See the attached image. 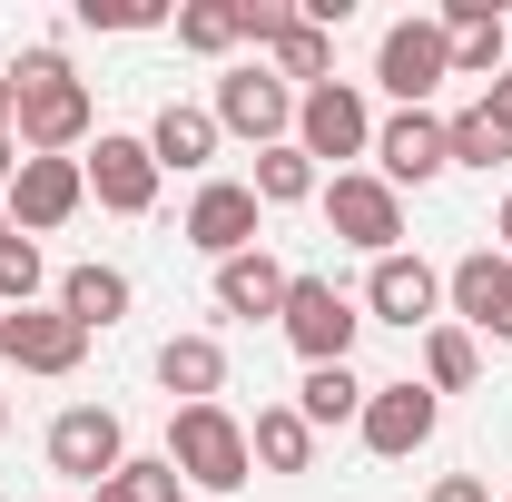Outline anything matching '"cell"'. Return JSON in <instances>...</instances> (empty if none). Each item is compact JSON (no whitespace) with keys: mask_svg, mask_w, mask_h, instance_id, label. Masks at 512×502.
Returning a JSON list of instances; mask_svg holds the SVG:
<instances>
[{"mask_svg":"<svg viewBox=\"0 0 512 502\" xmlns=\"http://www.w3.org/2000/svg\"><path fill=\"white\" fill-rule=\"evenodd\" d=\"M10 89H20V158H79L89 138H99V99H89V79L60 60V50H20L10 60Z\"/></svg>","mask_w":512,"mask_h":502,"instance_id":"cell-1","label":"cell"},{"mask_svg":"<svg viewBox=\"0 0 512 502\" xmlns=\"http://www.w3.org/2000/svg\"><path fill=\"white\" fill-rule=\"evenodd\" d=\"M168 463H178V483H197V493H247L256 483L247 424L227 404H178L168 414Z\"/></svg>","mask_w":512,"mask_h":502,"instance_id":"cell-2","label":"cell"},{"mask_svg":"<svg viewBox=\"0 0 512 502\" xmlns=\"http://www.w3.org/2000/svg\"><path fill=\"white\" fill-rule=\"evenodd\" d=\"M296 148L316 158V168H355V158H375V109H365V89L355 79H325V89H296Z\"/></svg>","mask_w":512,"mask_h":502,"instance_id":"cell-3","label":"cell"},{"mask_svg":"<svg viewBox=\"0 0 512 502\" xmlns=\"http://www.w3.org/2000/svg\"><path fill=\"white\" fill-rule=\"evenodd\" d=\"M286 345L306 355V365H355V335H365V306L335 286V276H296L286 286Z\"/></svg>","mask_w":512,"mask_h":502,"instance_id":"cell-4","label":"cell"},{"mask_svg":"<svg viewBox=\"0 0 512 502\" xmlns=\"http://www.w3.org/2000/svg\"><path fill=\"white\" fill-rule=\"evenodd\" d=\"M453 79V40L444 20H394L375 40V89L394 99V109H434V89Z\"/></svg>","mask_w":512,"mask_h":502,"instance_id":"cell-5","label":"cell"},{"mask_svg":"<svg viewBox=\"0 0 512 502\" xmlns=\"http://www.w3.org/2000/svg\"><path fill=\"white\" fill-rule=\"evenodd\" d=\"M434 424H444V394L424 375H394L365 394V414H355V434H365V453L375 463H414L424 443H434Z\"/></svg>","mask_w":512,"mask_h":502,"instance_id":"cell-6","label":"cell"},{"mask_svg":"<svg viewBox=\"0 0 512 502\" xmlns=\"http://www.w3.org/2000/svg\"><path fill=\"white\" fill-rule=\"evenodd\" d=\"M365 325H404V335H424V325H444V266H424L414 247H394L365 266Z\"/></svg>","mask_w":512,"mask_h":502,"instance_id":"cell-7","label":"cell"},{"mask_svg":"<svg viewBox=\"0 0 512 502\" xmlns=\"http://www.w3.org/2000/svg\"><path fill=\"white\" fill-rule=\"evenodd\" d=\"M207 119L227 128V138H247V148H286L296 138V89L276 69H227L217 99H207Z\"/></svg>","mask_w":512,"mask_h":502,"instance_id":"cell-8","label":"cell"},{"mask_svg":"<svg viewBox=\"0 0 512 502\" xmlns=\"http://www.w3.org/2000/svg\"><path fill=\"white\" fill-rule=\"evenodd\" d=\"M40 453H50L60 483H89V493H99V483L128 463V424L109 414V404H69V414H50V443H40Z\"/></svg>","mask_w":512,"mask_h":502,"instance_id":"cell-9","label":"cell"},{"mask_svg":"<svg viewBox=\"0 0 512 502\" xmlns=\"http://www.w3.org/2000/svg\"><path fill=\"white\" fill-rule=\"evenodd\" d=\"M325 227L345 237V247H365V256H394L404 247V197L384 188L375 168H345V178H325Z\"/></svg>","mask_w":512,"mask_h":502,"instance_id":"cell-10","label":"cell"},{"mask_svg":"<svg viewBox=\"0 0 512 502\" xmlns=\"http://www.w3.org/2000/svg\"><path fill=\"white\" fill-rule=\"evenodd\" d=\"M256 217H266V207H256L247 178H207V188L188 197V217H178V237H188L207 266H227V256L256 247Z\"/></svg>","mask_w":512,"mask_h":502,"instance_id":"cell-11","label":"cell"},{"mask_svg":"<svg viewBox=\"0 0 512 502\" xmlns=\"http://www.w3.org/2000/svg\"><path fill=\"white\" fill-rule=\"evenodd\" d=\"M10 227L20 237H50V227H69L79 207H89V168L79 158H20V178H10Z\"/></svg>","mask_w":512,"mask_h":502,"instance_id":"cell-12","label":"cell"},{"mask_svg":"<svg viewBox=\"0 0 512 502\" xmlns=\"http://www.w3.org/2000/svg\"><path fill=\"white\" fill-rule=\"evenodd\" d=\"M444 168H453V148H444V119H434V109H394V119H375V178L394 197L434 188Z\"/></svg>","mask_w":512,"mask_h":502,"instance_id":"cell-13","label":"cell"},{"mask_svg":"<svg viewBox=\"0 0 512 502\" xmlns=\"http://www.w3.org/2000/svg\"><path fill=\"white\" fill-rule=\"evenodd\" d=\"M79 168H89V197H99L109 217H148V207H158V158H148V138H128V128H99Z\"/></svg>","mask_w":512,"mask_h":502,"instance_id":"cell-14","label":"cell"},{"mask_svg":"<svg viewBox=\"0 0 512 502\" xmlns=\"http://www.w3.org/2000/svg\"><path fill=\"white\" fill-rule=\"evenodd\" d=\"M0 355H10L20 375H50V384H60V375L89 365V335H79L60 306H20V315H0Z\"/></svg>","mask_w":512,"mask_h":502,"instance_id":"cell-15","label":"cell"},{"mask_svg":"<svg viewBox=\"0 0 512 502\" xmlns=\"http://www.w3.org/2000/svg\"><path fill=\"white\" fill-rule=\"evenodd\" d=\"M434 20H444V40H453V79H483V89H493L512 69V30H503L493 0H444Z\"/></svg>","mask_w":512,"mask_h":502,"instance_id":"cell-16","label":"cell"},{"mask_svg":"<svg viewBox=\"0 0 512 502\" xmlns=\"http://www.w3.org/2000/svg\"><path fill=\"white\" fill-rule=\"evenodd\" d=\"M217 148H227V128L207 119L197 99H168V109L148 119V158H158V178H168V168H178V178H197Z\"/></svg>","mask_w":512,"mask_h":502,"instance_id":"cell-17","label":"cell"},{"mask_svg":"<svg viewBox=\"0 0 512 502\" xmlns=\"http://www.w3.org/2000/svg\"><path fill=\"white\" fill-rule=\"evenodd\" d=\"M286 286H296V266H276V256L266 247H247V256H227V266H217V315H266V325H276V315H286Z\"/></svg>","mask_w":512,"mask_h":502,"instance_id":"cell-18","label":"cell"},{"mask_svg":"<svg viewBox=\"0 0 512 502\" xmlns=\"http://www.w3.org/2000/svg\"><path fill=\"white\" fill-rule=\"evenodd\" d=\"M503 276H512L503 247H473V256L444 266V306H453V325H463L473 345H483V325H493V306H503Z\"/></svg>","mask_w":512,"mask_h":502,"instance_id":"cell-19","label":"cell"},{"mask_svg":"<svg viewBox=\"0 0 512 502\" xmlns=\"http://www.w3.org/2000/svg\"><path fill=\"white\" fill-rule=\"evenodd\" d=\"M158 384H168L178 404H217V394H227V345H217V335H168V345H158Z\"/></svg>","mask_w":512,"mask_h":502,"instance_id":"cell-20","label":"cell"},{"mask_svg":"<svg viewBox=\"0 0 512 502\" xmlns=\"http://www.w3.org/2000/svg\"><path fill=\"white\" fill-rule=\"evenodd\" d=\"M50 306H60L79 335H109V325H128V276H119V266H69Z\"/></svg>","mask_w":512,"mask_h":502,"instance_id":"cell-21","label":"cell"},{"mask_svg":"<svg viewBox=\"0 0 512 502\" xmlns=\"http://www.w3.org/2000/svg\"><path fill=\"white\" fill-rule=\"evenodd\" d=\"M247 453H256V473H306V463H316V424H306L296 404H256Z\"/></svg>","mask_w":512,"mask_h":502,"instance_id":"cell-22","label":"cell"},{"mask_svg":"<svg viewBox=\"0 0 512 502\" xmlns=\"http://www.w3.org/2000/svg\"><path fill=\"white\" fill-rule=\"evenodd\" d=\"M365 394H375V384L355 375V365H306V384H296V414H306V424H355V414H365Z\"/></svg>","mask_w":512,"mask_h":502,"instance_id":"cell-23","label":"cell"},{"mask_svg":"<svg viewBox=\"0 0 512 502\" xmlns=\"http://www.w3.org/2000/svg\"><path fill=\"white\" fill-rule=\"evenodd\" d=\"M444 148H453V168H512V128L493 119V99H473V109H453L444 119Z\"/></svg>","mask_w":512,"mask_h":502,"instance_id":"cell-24","label":"cell"},{"mask_svg":"<svg viewBox=\"0 0 512 502\" xmlns=\"http://www.w3.org/2000/svg\"><path fill=\"white\" fill-rule=\"evenodd\" d=\"M247 188H256V207H306V197L325 188V168L286 138V148H256V178H247Z\"/></svg>","mask_w":512,"mask_h":502,"instance_id":"cell-25","label":"cell"},{"mask_svg":"<svg viewBox=\"0 0 512 502\" xmlns=\"http://www.w3.org/2000/svg\"><path fill=\"white\" fill-rule=\"evenodd\" d=\"M473 375H483V345H473L453 315L424 325V384H434V394H473Z\"/></svg>","mask_w":512,"mask_h":502,"instance_id":"cell-26","label":"cell"},{"mask_svg":"<svg viewBox=\"0 0 512 502\" xmlns=\"http://www.w3.org/2000/svg\"><path fill=\"white\" fill-rule=\"evenodd\" d=\"M266 69H276L286 89H296V79H306V89H325V79H335V30H316V20H296V30H286V40L266 50Z\"/></svg>","mask_w":512,"mask_h":502,"instance_id":"cell-27","label":"cell"},{"mask_svg":"<svg viewBox=\"0 0 512 502\" xmlns=\"http://www.w3.org/2000/svg\"><path fill=\"white\" fill-rule=\"evenodd\" d=\"M237 40H247L237 0H188V10H178V50H197V60H227Z\"/></svg>","mask_w":512,"mask_h":502,"instance_id":"cell-28","label":"cell"},{"mask_svg":"<svg viewBox=\"0 0 512 502\" xmlns=\"http://www.w3.org/2000/svg\"><path fill=\"white\" fill-rule=\"evenodd\" d=\"M178 493H188V483H178V463H168V453H128L119 473L99 483V502H178Z\"/></svg>","mask_w":512,"mask_h":502,"instance_id":"cell-29","label":"cell"},{"mask_svg":"<svg viewBox=\"0 0 512 502\" xmlns=\"http://www.w3.org/2000/svg\"><path fill=\"white\" fill-rule=\"evenodd\" d=\"M40 286H50V266H40V237H0V315H20V306H40Z\"/></svg>","mask_w":512,"mask_h":502,"instance_id":"cell-30","label":"cell"},{"mask_svg":"<svg viewBox=\"0 0 512 502\" xmlns=\"http://www.w3.org/2000/svg\"><path fill=\"white\" fill-rule=\"evenodd\" d=\"M79 20L89 30H168L178 10H158V0H79Z\"/></svg>","mask_w":512,"mask_h":502,"instance_id":"cell-31","label":"cell"},{"mask_svg":"<svg viewBox=\"0 0 512 502\" xmlns=\"http://www.w3.org/2000/svg\"><path fill=\"white\" fill-rule=\"evenodd\" d=\"M237 20H247V40H256V50H276V40H286L306 10H296V0H237Z\"/></svg>","mask_w":512,"mask_h":502,"instance_id":"cell-32","label":"cell"},{"mask_svg":"<svg viewBox=\"0 0 512 502\" xmlns=\"http://www.w3.org/2000/svg\"><path fill=\"white\" fill-rule=\"evenodd\" d=\"M424 502H493V483H483V473H444Z\"/></svg>","mask_w":512,"mask_h":502,"instance_id":"cell-33","label":"cell"},{"mask_svg":"<svg viewBox=\"0 0 512 502\" xmlns=\"http://www.w3.org/2000/svg\"><path fill=\"white\" fill-rule=\"evenodd\" d=\"M493 345H512V276H503V306H493V325H483Z\"/></svg>","mask_w":512,"mask_h":502,"instance_id":"cell-34","label":"cell"},{"mask_svg":"<svg viewBox=\"0 0 512 502\" xmlns=\"http://www.w3.org/2000/svg\"><path fill=\"white\" fill-rule=\"evenodd\" d=\"M10 178H20V138L0 128V197H10Z\"/></svg>","mask_w":512,"mask_h":502,"instance_id":"cell-35","label":"cell"},{"mask_svg":"<svg viewBox=\"0 0 512 502\" xmlns=\"http://www.w3.org/2000/svg\"><path fill=\"white\" fill-rule=\"evenodd\" d=\"M483 99H493V119L512 128V69H503V79H493V89H483Z\"/></svg>","mask_w":512,"mask_h":502,"instance_id":"cell-36","label":"cell"},{"mask_svg":"<svg viewBox=\"0 0 512 502\" xmlns=\"http://www.w3.org/2000/svg\"><path fill=\"white\" fill-rule=\"evenodd\" d=\"M493 237H503V256H512V197H503V207H493Z\"/></svg>","mask_w":512,"mask_h":502,"instance_id":"cell-37","label":"cell"},{"mask_svg":"<svg viewBox=\"0 0 512 502\" xmlns=\"http://www.w3.org/2000/svg\"><path fill=\"white\" fill-rule=\"evenodd\" d=\"M0 443H10V394H0Z\"/></svg>","mask_w":512,"mask_h":502,"instance_id":"cell-38","label":"cell"},{"mask_svg":"<svg viewBox=\"0 0 512 502\" xmlns=\"http://www.w3.org/2000/svg\"><path fill=\"white\" fill-rule=\"evenodd\" d=\"M0 237H10V207H0Z\"/></svg>","mask_w":512,"mask_h":502,"instance_id":"cell-39","label":"cell"},{"mask_svg":"<svg viewBox=\"0 0 512 502\" xmlns=\"http://www.w3.org/2000/svg\"><path fill=\"white\" fill-rule=\"evenodd\" d=\"M503 502H512V493H503Z\"/></svg>","mask_w":512,"mask_h":502,"instance_id":"cell-40","label":"cell"}]
</instances>
